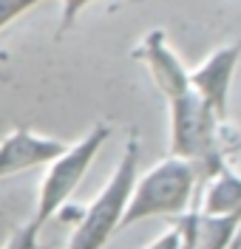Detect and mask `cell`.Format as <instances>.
<instances>
[{"mask_svg":"<svg viewBox=\"0 0 241 249\" xmlns=\"http://www.w3.org/2000/svg\"><path fill=\"white\" fill-rule=\"evenodd\" d=\"M239 62H241V37L213 48L190 71V88L216 110V116L222 122H227L230 91H233V79H236V71H239Z\"/></svg>","mask_w":241,"mask_h":249,"instance_id":"5b68a950","label":"cell"},{"mask_svg":"<svg viewBox=\"0 0 241 249\" xmlns=\"http://www.w3.org/2000/svg\"><path fill=\"white\" fill-rule=\"evenodd\" d=\"M179 241H182V235H179V227H170L167 232H162L156 241H150L145 249H179Z\"/></svg>","mask_w":241,"mask_h":249,"instance_id":"4fadbf2b","label":"cell"},{"mask_svg":"<svg viewBox=\"0 0 241 249\" xmlns=\"http://www.w3.org/2000/svg\"><path fill=\"white\" fill-rule=\"evenodd\" d=\"M227 249H241V232L236 235V238H233V244H230V247H227Z\"/></svg>","mask_w":241,"mask_h":249,"instance_id":"5bb4252c","label":"cell"},{"mask_svg":"<svg viewBox=\"0 0 241 249\" xmlns=\"http://www.w3.org/2000/svg\"><path fill=\"white\" fill-rule=\"evenodd\" d=\"M199 207L207 215H227L241 221V173H236L224 161L213 176L202 181Z\"/></svg>","mask_w":241,"mask_h":249,"instance_id":"ba28073f","label":"cell"},{"mask_svg":"<svg viewBox=\"0 0 241 249\" xmlns=\"http://www.w3.org/2000/svg\"><path fill=\"white\" fill-rule=\"evenodd\" d=\"M239 232H241V221L227 218V215H207L199 207L196 249H227Z\"/></svg>","mask_w":241,"mask_h":249,"instance_id":"9c48e42d","label":"cell"},{"mask_svg":"<svg viewBox=\"0 0 241 249\" xmlns=\"http://www.w3.org/2000/svg\"><path fill=\"white\" fill-rule=\"evenodd\" d=\"M130 57L148 68V74L153 79L156 91L165 99H173L179 93L190 91V68L182 62V57L176 54V48L170 46L165 29L145 31L142 40L133 46Z\"/></svg>","mask_w":241,"mask_h":249,"instance_id":"8992f818","label":"cell"},{"mask_svg":"<svg viewBox=\"0 0 241 249\" xmlns=\"http://www.w3.org/2000/svg\"><path fill=\"white\" fill-rule=\"evenodd\" d=\"M94 3H99V0H60V20H57V40L63 37L65 31L71 29L77 20H80V15L88 9V6H94Z\"/></svg>","mask_w":241,"mask_h":249,"instance_id":"30bf717a","label":"cell"},{"mask_svg":"<svg viewBox=\"0 0 241 249\" xmlns=\"http://www.w3.org/2000/svg\"><path fill=\"white\" fill-rule=\"evenodd\" d=\"M167 119H170V156L190 161L202 181L227 161L222 144L224 122L193 88L167 99Z\"/></svg>","mask_w":241,"mask_h":249,"instance_id":"6da1fadb","label":"cell"},{"mask_svg":"<svg viewBox=\"0 0 241 249\" xmlns=\"http://www.w3.org/2000/svg\"><path fill=\"white\" fill-rule=\"evenodd\" d=\"M43 3H48V0H0V31L9 29L15 20H20L26 12H32Z\"/></svg>","mask_w":241,"mask_h":249,"instance_id":"8fae6325","label":"cell"},{"mask_svg":"<svg viewBox=\"0 0 241 249\" xmlns=\"http://www.w3.org/2000/svg\"><path fill=\"white\" fill-rule=\"evenodd\" d=\"M3 249H43V244H40V230L34 227L32 221H26L23 227H17L15 232L6 238Z\"/></svg>","mask_w":241,"mask_h":249,"instance_id":"7c38bea8","label":"cell"},{"mask_svg":"<svg viewBox=\"0 0 241 249\" xmlns=\"http://www.w3.org/2000/svg\"><path fill=\"white\" fill-rule=\"evenodd\" d=\"M136 170H139V133H130L111 178L96 193L94 201L82 210L65 249H105L113 232H119L125 204H128L133 181L139 176Z\"/></svg>","mask_w":241,"mask_h":249,"instance_id":"3957f363","label":"cell"},{"mask_svg":"<svg viewBox=\"0 0 241 249\" xmlns=\"http://www.w3.org/2000/svg\"><path fill=\"white\" fill-rule=\"evenodd\" d=\"M199 184L202 178L190 161L167 153V159L156 161L150 170L136 176L119 230L133 227L136 221L145 218H179L190 207Z\"/></svg>","mask_w":241,"mask_h":249,"instance_id":"7a4b0ae2","label":"cell"},{"mask_svg":"<svg viewBox=\"0 0 241 249\" xmlns=\"http://www.w3.org/2000/svg\"><path fill=\"white\" fill-rule=\"evenodd\" d=\"M63 150L65 142L29 130V127H17L0 139V181L20 176V173L37 170V167H46Z\"/></svg>","mask_w":241,"mask_h":249,"instance_id":"52a82bcc","label":"cell"},{"mask_svg":"<svg viewBox=\"0 0 241 249\" xmlns=\"http://www.w3.org/2000/svg\"><path fill=\"white\" fill-rule=\"evenodd\" d=\"M111 133L113 127L108 122H96L82 139L65 144L63 153L46 164V176L40 181L37 204H34V215H32V224L40 232H43V227L48 221L65 207V201L74 196V190L80 187L85 173L91 170L99 150L105 147V142L111 139Z\"/></svg>","mask_w":241,"mask_h":249,"instance_id":"277c9868","label":"cell"}]
</instances>
